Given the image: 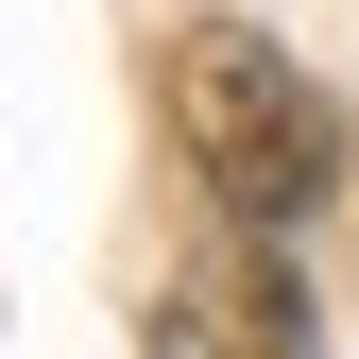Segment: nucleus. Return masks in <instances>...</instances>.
Returning <instances> with one entry per match:
<instances>
[{
  "label": "nucleus",
  "instance_id": "f257e3e1",
  "mask_svg": "<svg viewBox=\"0 0 359 359\" xmlns=\"http://www.w3.org/2000/svg\"><path fill=\"white\" fill-rule=\"evenodd\" d=\"M171 103H189V137H205V189L240 205V222H308V205H325V171H342V120H325V86H308L274 34L205 18L189 52H171Z\"/></svg>",
  "mask_w": 359,
  "mask_h": 359
}]
</instances>
